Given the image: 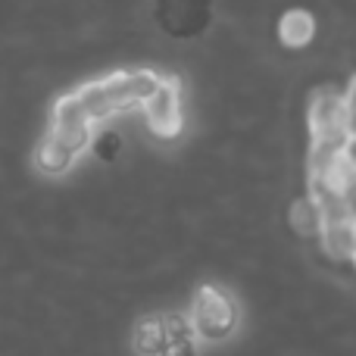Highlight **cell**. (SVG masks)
Masks as SVG:
<instances>
[{"label": "cell", "instance_id": "ba28073f", "mask_svg": "<svg viewBox=\"0 0 356 356\" xmlns=\"http://www.w3.org/2000/svg\"><path fill=\"white\" fill-rule=\"evenodd\" d=\"M319 244H322V253L332 259H353L356 253V219H334V222H325L322 225V234H319Z\"/></svg>", "mask_w": 356, "mask_h": 356}, {"label": "cell", "instance_id": "9c48e42d", "mask_svg": "<svg viewBox=\"0 0 356 356\" xmlns=\"http://www.w3.org/2000/svg\"><path fill=\"white\" fill-rule=\"evenodd\" d=\"M288 225L294 228V234L300 238H319L322 225H325V216H322V207L313 194L297 197L288 207Z\"/></svg>", "mask_w": 356, "mask_h": 356}, {"label": "cell", "instance_id": "7c38bea8", "mask_svg": "<svg viewBox=\"0 0 356 356\" xmlns=\"http://www.w3.org/2000/svg\"><path fill=\"white\" fill-rule=\"evenodd\" d=\"M350 263H353V269H356V253H353V259H350Z\"/></svg>", "mask_w": 356, "mask_h": 356}, {"label": "cell", "instance_id": "52a82bcc", "mask_svg": "<svg viewBox=\"0 0 356 356\" xmlns=\"http://www.w3.org/2000/svg\"><path fill=\"white\" fill-rule=\"evenodd\" d=\"M278 41L288 50H303L316 41V16L303 6H294V10L282 13L278 19Z\"/></svg>", "mask_w": 356, "mask_h": 356}, {"label": "cell", "instance_id": "3957f363", "mask_svg": "<svg viewBox=\"0 0 356 356\" xmlns=\"http://www.w3.org/2000/svg\"><path fill=\"white\" fill-rule=\"evenodd\" d=\"M144 119L154 138L160 141H172L181 135L184 125V100H181V85L172 75H160L156 88L150 91V97L144 100Z\"/></svg>", "mask_w": 356, "mask_h": 356}, {"label": "cell", "instance_id": "5b68a950", "mask_svg": "<svg viewBox=\"0 0 356 356\" xmlns=\"http://www.w3.org/2000/svg\"><path fill=\"white\" fill-rule=\"evenodd\" d=\"M91 125H94V119L88 116V110H85V104H81L79 91L63 94V97L54 104V110H50V131H54V135H60L63 141H69L75 150H81V154H85V150L94 144Z\"/></svg>", "mask_w": 356, "mask_h": 356}, {"label": "cell", "instance_id": "8fae6325", "mask_svg": "<svg viewBox=\"0 0 356 356\" xmlns=\"http://www.w3.org/2000/svg\"><path fill=\"white\" fill-rule=\"evenodd\" d=\"M341 156H344V163L356 172V129L347 131V138L341 141Z\"/></svg>", "mask_w": 356, "mask_h": 356}, {"label": "cell", "instance_id": "6da1fadb", "mask_svg": "<svg viewBox=\"0 0 356 356\" xmlns=\"http://www.w3.org/2000/svg\"><path fill=\"white\" fill-rule=\"evenodd\" d=\"M156 81H160V75L150 72V69H125V72H113L106 79L85 81L75 91H79L81 104H85L88 116L94 122H110L122 113L144 106Z\"/></svg>", "mask_w": 356, "mask_h": 356}, {"label": "cell", "instance_id": "277c9868", "mask_svg": "<svg viewBox=\"0 0 356 356\" xmlns=\"http://www.w3.org/2000/svg\"><path fill=\"white\" fill-rule=\"evenodd\" d=\"M307 125L309 141H344L350 131V104L344 91H334V88L316 91L307 106Z\"/></svg>", "mask_w": 356, "mask_h": 356}, {"label": "cell", "instance_id": "8992f818", "mask_svg": "<svg viewBox=\"0 0 356 356\" xmlns=\"http://www.w3.org/2000/svg\"><path fill=\"white\" fill-rule=\"evenodd\" d=\"M79 154L81 150H75L69 141H63L60 135H54V131L47 129V135H44L35 147V169L47 178H63L75 166Z\"/></svg>", "mask_w": 356, "mask_h": 356}, {"label": "cell", "instance_id": "30bf717a", "mask_svg": "<svg viewBox=\"0 0 356 356\" xmlns=\"http://www.w3.org/2000/svg\"><path fill=\"white\" fill-rule=\"evenodd\" d=\"M166 322H163V313L160 316H147L135 325L131 332V350L138 356H163L166 353Z\"/></svg>", "mask_w": 356, "mask_h": 356}, {"label": "cell", "instance_id": "7a4b0ae2", "mask_svg": "<svg viewBox=\"0 0 356 356\" xmlns=\"http://www.w3.org/2000/svg\"><path fill=\"white\" fill-rule=\"evenodd\" d=\"M191 325H194L197 341L203 344H222L238 332L241 309L228 291L216 288V284H200L191 297Z\"/></svg>", "mask_w": 356, "mask_h": 356}]
</instances>
